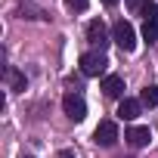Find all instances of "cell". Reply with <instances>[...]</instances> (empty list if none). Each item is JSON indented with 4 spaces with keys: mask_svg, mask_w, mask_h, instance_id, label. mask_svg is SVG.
I'll use <instances>...</instances> for the list:
<instances>
[{
    "mask_svg": "<svg viewBox=\"0 0 158 158\" xmlns=\"http://www.w3.org/2000/svg\"><path fill=\"white\" fill-rule=\"evenodd\" d=\"M6 77H10L13 90H25V74H19L16 68H10V71H6Z\"/></svg>",
    "mask_w": 158,
    "mask_h": 158,
    "instance_id": "8fae6325",
    "label": "cell"
},
{
    "mask_svg": "<svg viewBox=\"0 0 158 158\" xmlns=\"http://www.w3.org/2000/svg\"><path fill=\"white\" fill-rule=\"evenodd\" d=\"M149 3H152V0H127V10H130V13H143Z\"/></svg>",
    "mask_w": 158,
    "mask_h": 158,
    "instance_id": "7c38bea8",
    "label": "cell"
},
{
    "mask_svg": "<svg viewBox=\"0 0 158 158\" xmlns=\"http://www.w3.org/2000/svg\"><path fill=\"white\" fill-rule=\"evenodd\" d=\"M124 139L133 146V149H143V146H149V139H152V133H149V127H127V133H124Z\"/></svg>",
    "mask_w": 158,
    "mask_h": 158,
    "instance_id": "52a82bcc",
    "label": "cell"
},
{
    "mask_svg": "<svg viewBox=\"0 0 158 158\" xmlns=\"http://www.w3.org/2000/svg\"><path fill=\"white\" fill-rule=\"evenodd\" d=\"M112 40L124 50V53H133L136 50V31H133V25L130 22H115V28H112Z\"/></svg>",
    "mask_w": 158,
    "mask_h": 158,
    "instance_id": "6da1fadb",
    "label": "cell"
},
{
    "mask_svg": "<svg viewBox=\"0 0 158 158\" xmlns=\"http://www.w3.org/2000/svg\"><path fill=\"white\" fill-rule=\"evenodd\" d=\"M139 102H143V106H149V109H155V106H158V87H155V84H149V87L139 93Z\"/></svg>",
    "mask_w": 158,
    "mask_h": 158,
    "instance_id": "30bf717a",
    "label": "cell"
},
{
    "mask_svg": "<svg viewBox=\"0 0 158 158\" xmlns=\"http://www.w3.org/2000/svg\"><path fill=\"white\" fill-rule=\"evenodd\" d=\"M139 112H143V102L139 99H121V106H118V118H124V121L139 118Z\"/></svg>",
    "mask_w": 158,
    "mask_h": 158,
    "instance_id": "9c48e42d",
    "label": "cell"
},
{
    "mask_svg": "<svg viewBox=\"0 0 158 158\" xmlns=\"http://www.w3.org/2000/svg\"><path fill=\"white\" fill-rule=\"evenodd\" d=\"M62 112H65L71 121H84V118H87V102L77 96V93H65V99H62Z\"/></svg>",
    "mask_w": 158,
    "mask_h": 158,
    "instance_id": "277c9868",
    "label": "cell"
},
{
    "mask_svg": "<svg viewBox=\"0 0 158 158\" xmlns=\"http://www.w3.org/2000/svg\"><path fill=\"white\" fill-rule=\"evenodd\" d=\"M28 158H34V155H28Z\"/></svg>",
    "mask_w": 158,
    "mask_h": 158,
    "instance_id": "2e32d148",
    "label": "cell"
},
{
    "mask_svg": "<svg viewBox=\"0 0 158 158\" xmlns=\"http://www.w3.org/2000/svg\"><path fill=\"white\" fill-rule=\"evenodd\" d=\"M65 6L74 10V13H84V10H87V0H65Z\"/></svg>",
    "mask_w": 158,
    "mask_h": 158,
    "instance_id": "4fadbf2b",
    "label": "cell"
},
{
    "mask_svg": "<svg viewBox=\"0 0 158 158\" xmlns=\"http://www.w3.org/2000/svg\"><path fill=\"white\" fill-rule=\"evenodd\" d=\"M106 68H109V59L102 53H84L81 56V71L87 77H99V74H106Z\"/></svg>",
    "mask_w": 158,
    "mask_h": 158,
    "instance_id": "7a4b0ae2",
    "label": "cell"
},
{
    "mask_svg": "<svg viewBox=\"0 0 158 158\" xmlns=\"http://www.w3.org/2000/svg\"><path fill=\"white\" fill-rule=\"evenodd\" d=\"M93 139L99 143V146H115V139H118V124L115 121H99L96 124V130H93Z\"/></svg>",
    "mask_w": 158,
    "mask_h": 158,
    "instance_id": "5b68a950",
    "label": "cell"
},
{
    "mask_svg": "<svg viewBox=\"0 0 158 158\" xmlns=\"http://www.w3.org/2000/svg\"><path fill=\"white\" fill-rule=\"evenodd\" d=\"M87 40L93 44V47H106L109 44V31H106V25H102V19H93L90 25H87Z\"/></svg>",
    "mask_w": 158,
    "mask_h": 158,
    "instance_id": "8992f818",
    "label": "cell"
},
{
    "mask_svg": "<svg viewBox=\"0 0 158 158\" xmlns=\"http://www.w3.org/2000/svg\"><path fill=\"white\" fill-rule=\"evenodd\" d=\"M56 158H74V152H59Z\"/></svg>",
    "mask_w": 158,
    "mask_h": 158,
    "instance_id": "5bb4252c",
    "label": "cell"
},
{
    "mask_svg": "<svg viewBox=\"0 0 158 158\" xmlns=\"http://www.w3.org/2000/svg\"><path fill=\"white\" fill-rule=\"evenodd\" d=\"M102 3H106V6H115V3H118V0H102Z\"/></svg>",
    "mask_w": 158,
    "mask_h": 158,
    "instance_id": "9a60e30c",
    "label": "cell"
},
{
    "mask_svg": "<svg viewBox=\"0 0 158 158\" xmlns=\"http://www.w3.org/2000/svg\"><path fill=\"white\" fill-rule=\"evenodd\" d=\"M102 93L112 96V99H118V96L124 93V77H121V74H106V77H102Z\"/></svg>",
    "mask_w": 158,
    "mask_h": 158,
    "instance_id": "ba28073f",
    "label": "cell"
},
{
    "mask_svg": "<svg viewBox=\"0 0 158 158\" xmlns=\"http://www.w3.org/2000/svg\"><path fill=\"white\" fill-rule=\"evenodd\" d=\"M143 40L146 44H155L158 40V6L149 3L143 10Z\"/></svg>",
    "mask_w": 158,
    "mask_h": 158,
    "instance_id": "3957f363",
    "label": "cell"
}]
</instances>
